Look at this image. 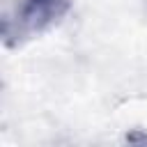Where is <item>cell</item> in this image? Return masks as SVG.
<instances>
[{
  "label": "cell",
  "mask_w": 147,
  "mask_h": 147,
  "mask_svg": "<svg viewBox=\"0 0 147 147\" xmlns=\"http://www.w3.org/2000/svg\"><path fill=\"white\" fill-rule=\"evenodd\" d=\"M69 9L71 0H18L2 21L5 44L11 48L32 37H39L41 32L57 25Z\"/></svg>",
  "instance_id": "cell-1"
}]
</instances>
